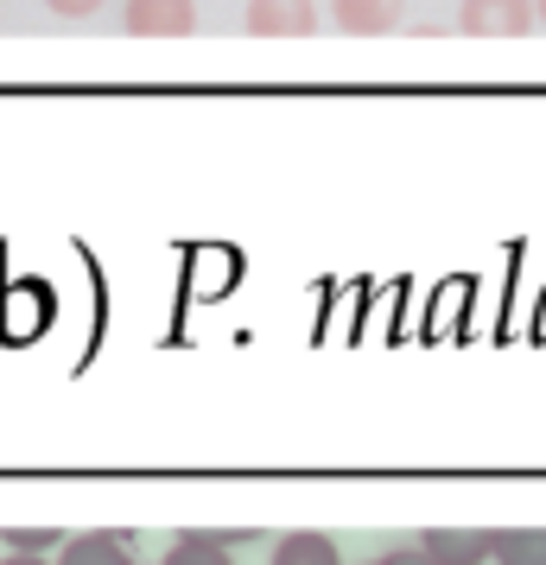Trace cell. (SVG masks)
<instances>
[{
	"mask_svg": "<svg viewBox=\"0 0 546 565\" xmlns=\"http://www.w3.org/2000/svg\"><path fill=\"white\" fill-rule=\"evenodd\" d=\"M248 32H260V39H306V32H318V7L312 0H248Z\"/></svg>",
	"mask_w": 546,
	"mask_h": 565,
	"instance_id": "4",
	"label": "cell"
},
{
	"mask_svg": "<svg viewBox=\"0 0 546 565\" xmlns=\"http://www.w3.org/2000/svg\"><path fill=\"white\" fill-rule=\"evenodd\" d=\"M458 26L470 39H521V32L540 26V13H534V0H464Z\"/></svg>",
	"mask_w": 546,
	"mask_h": 565,
	"instance_id": "1",
	"label": "cell"
},
{
	"mask_svg": "<svg viewBox=\"0 0 546 565\" xmlns=\"http://www.w3.org/2000/svg\"><path fill=\"white\" fill-rule=\"evenodd\" d=\"M159 565H235V559H229V546H223L216 534H179L172 546H165Z\"/></svg>",
	"mask_w": 546,
	"mask_h": 565,
	"instance_id": "9",
	"label": "cell"
},
{
	"mask_svg": "<svg viewBox=\"0 0 546 565\" xmlns=\"http://www.w3.org/2000/svg\"><path fill=\"white\" fill-rule=\"evenodd\" d=\"M128 32L133 39H184L197 26V7L191 0H128Z\"/></svg>",
	"mask_w": 546,
	"mask_h": 565,
	"instance_id": "3",
	"label": "cell"
},
{
	"mask_svg": "<svg viewBox=\"0 0 546 565\" xmlns=\"http://www.w3.org/2000/svg\"><path fill=\"white\" fill-rule=\"evenodd\" d=\"M419 546L439 565H490L495 559V527H426Z\"/></svg>",
	"mask_w": 546,
	"mask_h": 565,
	"instance_id": "2",
	"label": "cell"
},
{
	"mask_svg": "<svg viewBox=\"0 0 546 565\" xmlns=\"http://www.w3.org/2000/svg\"><path fill=\"white\" fill-rule=\"evenodd\" d=\"M331 20H338V32L382 39V32L400 26V0H331Z\"/></svg>",
	"mask_w": 546,
	"mask_h": 565,
	"instance_id": "5",
	"label": "cell"
},
{
	"mask_svg": "<svg viewBox=\"0 0 546 565\" xmlns=\"http://www.w3.org/2000/svg\"><path fill=\"white\" fill-rule=\"evenodd\" d=\"M45 7H52L57 20H89V13H96L103 0H45Z\"/></svg>",
	"mask_w": 546,
	"mask_h": 565,
	"instance_id": "12",
	"label": "cell"
},
{
	"mask_svg": "<svg viewBox=\"0 0 546 565\" xmlns=\"http://www.w3.org/2000/svg\"><path fill=\"white\" fill-rule=\"evenodd\" d=\"M57 565H133L121 534H71L57 546Z\"/></svg>",
	"mask_w": 546,
	"mask_h": 565,
	"instance_id": "6",
	"label": "cell"
},
{
	"mask_svg": "<svg viewBox=\"0 0 546 565\" xmlns=\"http://www.w3.org/2000/svg\"><path fill=\"white\" fill-rule=\"evenodd\" d=\"M0 540H7L13 553H39V559H45V553H52V546H64L71 534H57V527H0Z\"/></svg>",
	"mask_w": 546,
	"mask_h": 565,
	"instance_id": "10",
	"label": "cell"
},
{
	"mask_svg": "<svg viewBox=\"0 0 546 565\" xmlns=\"http://www.w3.org/2000/svg\"><path fill=\"white\" fill-rule=\"evenodd\" d=\"M274 565H343L331 534H287L274 546Z\"/></svg>",
	"mask_w": 546,
	"mask_h": 565,
	"instance_id": "8",
	"label": "cell"
},
{
	"mask_svg": "<svg viewBox=\"0 0 546 565\" xmlns=\"http://www.w3.org/2000/svg\"><path fill=\"white\" fill-rule=\"evenodd\" d=\"M495 565H546V527H495Z\"/></svg>",
	"mask_w": 546,
	"mask_h": 565,
	"instance_id": "7",
	"label": "cell"
},
{
	"mask_svg": "<svg viewBox=\"0 0 546 565\" xmlns=\"http://www.w3.org/2000/svg\"><path fill=\"white\" fill-rule=\"evenodd\" d=\"M0 565H57V559H39V553H7Z\"/></svg>",
	"mask_w": 546,
	"mask_h": 565,
	"instance_id": "13",
	"label": "cell"
},
{
	"mask_svg": "<svg viewBox=\"0 0 546 565\" xmlns=\"http://www.w3.org/2000/svg\"><path fill=\"white\" fill-rule=\"evenodd\" d=\"M534 13H540V26H546V0H534Z\"/></svg>",
	"mask_w": 546,
	"mask_h": 565,
	"instance_id": "14",
	"label": "cell"
},
{
	"mask_svg": "<svg viewBox=\"0 0 546 565\" xmlns=\"http://www.w3.org/2000/svg\"><path fill=\"white\" fill-rule=\"evenodd\" d=\"M368 565H439L426 546H400V553H382V559H368Z\"/></svg>",
	"mask_w": 546,
	"mask_h": 565,
	"instance_id": "11",
	"label": "cell"
}]
</instances>
